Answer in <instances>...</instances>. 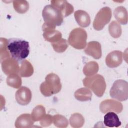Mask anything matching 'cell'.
I'll list each match as a JSON object with an SVG mask.
<instances>
[{"mask_svg": "<svg viewBox=\"0 0 128 128\" xmlns=\"http://www.w3.org/2000/svg\"><path fill=\"white\" fill-rule=\"evenodd\" d=\"M13 6L15 10L19 14H24L29 9V4L25 0H14Z\"/></svg>", "mask_w": 128, "mask_h": 128, "instance_id": "cb8c5ba5", "label": "cell"}, {"mask_svg": "<svg viewBox=\"0 0 128 128\" xmlns=\"http://www.w3.org/2000/svg\"><path fill=\"white\" fill-rule=\"evenodd\" d=\"M7 48L10 57L18 62L24 60L28 56L30 52L29 42L20 38L8 39Z\"/></svg>", "mask_w": 128, "mask_h": 128, "instance_id": "6da1fadb", "label": "cell"}, {"mask_svg": "<svg viewBox=\"0 0 128 128\" xmlns=\"http://www.w3.org/2000/svg\"><path fill=\"white\" fill-rule=\"evenodd\" d=\"M74 16L78 24L82 28H86L90 24V18L87 12L78 10L74 12Z\"/></svg>", "mask_w": 128, "mask_h": 128, "instance_id": "2e32d148", "label": "cell"}, {"mask_svg": "<svg viewBox=\"0 0 128 128\" xmlns=\"http://www.w3.org/2000/svg\"><path fill=\"white\" fill-rule=\"evenodd\" d=\"M75 98L78 101L87 102L90 100L92 96V92L88 88H80L76 90L74 94Z\"/></svg>", "mask_w": 128, "mask_h": 128, "instance_id": "ffe728a7", "label": "cell"}, {"mask_svg": "<svg viewBox=\"0 0 128 128\" xmlns=\"http://www.w3.org/2000/svg\"><path fill=\"white\" fill-rule=\"evenodd\" d=\"M16 100L17 102L22 106H26L32 100L31 90L27 87L22 86L16 92Z\"/></svg>", "mask_w": 128, "mask_h": 128, "instance_id": "30bf717a", "label": "cell"}, {"mask_svg": "<svg viewBox=\"0 0 128 128\" xmlns=\"http://www.w3.org/2000/svg\"><path fill=\"white\" fill-rule=\"evenodd\" d=\"M54 125L58 128H65L68 126V122L66 117L61 114H56L53 116Z\"/></svg>", "mask_w": 128, "mask_h": 128, "instance_id": "f1b7e54d", "label": "cell"}, {"mask_svg": "<svg viewBox=\"0 0 128 128\" xmlns=\"http://www.w3.org/2000/svg\"><path fill=\"white\" fill-rule=\"evenodd\" d=\"M110 96L112 98L120 102L125 101L128 98V83L122 80L114 82L110 90Z\"/></svg>", "mask_w": 128, "mask_h": 128, "instance_id": "8992f818", "label": "cell"}, {"mask_svg": "<svg viewBox=\"0 0 128 128\" xmlns=\"http://www.w3.org/2000/svg\"><path fill=\"white\" fill-rule=\"evenodd\" d=\"M62 86L60 78L54 73L48 74L45 81L40 86V90L42 94L45 96H50L58 93L62 90Z\"/></svg>", "mask_w": 128, "mask_h": 128, "instance_id": "3957f363", "label": "cell"}, {"mask_svg": "<svg viewBox=\"0 0 128 128\" xmlns=\"http://www.w3.org/2000/svg\"><path fill=\"white\" fill-rule=\"evenodd\" d=\"M42 30L44 32L43 36L46 40L52 43L55 42L60 40L62 38V33L55 28H48L44 26H42Z\"/></svg>", "mask_w": 128, "mask_h": 128, "instance_id": "5bb4252c", "label": "cell"}, {"mask_svg": "<svg viewBox=\"0 0 128 128\" xmlns=\"http://www.w3.org/2000/svg\"><path fill=\"white\" fill-rule=\"evenodd\" d=\"M42 14L44 21L43 25L48 28H56L64 22V17L62 12L52 4L47 5L44 8Z\"/></svg>", "mask_w": 128, "mask_h": 128, "instance_id": "7a4b0ae2", "label": "cell"}, {"mask_svg": "<svg viewBox=\"0 0 128 128\" xmlns=\"http://www.w3.org/2000/svg\"><path fill=\"white\" fill-rule=\"evenodd\" d=\"M1 63L2 70L6 74H19L20 64L16 60L10 57L3 60Z\"/></svg>", "mask_w": 128, "mask_h": 128, "instance_id": "9c48e42d", "label": "cell"}, {"mask_svg": "<svg viewBox=\"0 0 128 128\" xmlns=\"http://www.w3.org/2000/svg\"><path fill=\"white\" fill-rule=\"evenodd\" d=\"M0 62L3 60L10 58V56L8 50V40L5 38H1L0 39Z\"/></svg>", "mask_w": 128, "mask_h": 128, "instance_id": "83f0119b", "label": "cell"}, {"mask_svg": "<svg viewBox=\"0 0 128 128\" xmlns=\"http://www.w3.org/2000/svg\"><path fill=\"white\" fill-rule=\"evenodd\" d=\"M34 72V70L32 64L27 60L20 62V64L19 74L21 77L28 78L31 76Z\"/></svg>", "mask_w": 128, "mask_h": 128, "instance_id": "ac0fdd59", "label": "cell"}, {"mask_svg": "<svg viewBox=\"0 0 128 128\" xmlns=\"http://www.w3.org/2000/svg\"><path fill=\"white\" fill-rule=\"evenodd\" d=\"M53 122V116L48 114H46L40 120V124L43 127L50 126Z\"/></svg>", "mask_w": 128, "mask_h": 128, "instance_id": "f546056e", "label": "cell"}, {"mask_svg": "<svg viewBox=\"0 0 128 128\" xmlns=\"http://www.w3.org/2000/svg\"><path fill=\"white\" fill-rule=\"evenodd\" d=\"M100 109L103 114L108 112H115L116 114H120L123 110L122 104L114 100H106L100 104Z\"/></svg>", "mask_w": 128, "mask_h": 128, "instance_id": "ba28073f", "label": "cell"}, {"mask_svg": "<svg viewBox=\"0 0 128 128\" xmlns=\"http://www.w3.org/2000/svg\"><path fill=\"white\" fill-rule=\"evenodd\" d=\"M104 124L108 127L118 128L121 126L122 122L116 113L108 112L104 116Z\"/></svg>", "mask_w": 128, "mask_h": 128, "instance_id": "e0dca14e", "label": "cell"}, {"mask_svg": "<svg viewBox=\"0 0 128 128\" xmlns=\"http://www.w3.org/2000/svg\"><path fill=\"white\" fill-rule=\"evenodd\" d=\"M46 114V109L42 105L36 106L32 112V117L34 122L40 120Z\"/></svg>", "mask_w": 128, "mask_h": 128, "instance_id": "484cf974", "label": "cell"}, {"mask_svg": "<svg viewBox=\"0 0 128 128\" xmlns=\"http://www.w3.org/2000/svg\"><path fill=\"white\" fill-rule=\"evenodd\" d=\"M70 123L72 128H81L84 124V118L80 114L74 113L71 116L70 118Z\"/></svg>", "mask_w": 128, "mask_h": 128, "instance_id": "7402d4cb", "label": "cell"}, {"mask_svg": "<svg viewBox=\"0 0 128 128\" xmlns=\"http://www.w3.org/2000/svg\"><path fill=\"white\" fill-rule=\"evenodd\" d=\"M114 16L117 21L122 24H126L128 23V12L126 9L122 6H120L116 8L114 12Z\"/></svg>", "mask_w": 128, "mask_h": 128, "instance_id": "d6986e66", "label": "cell"}, {"mask_svg": "<svg viewBox=\"0 0 128 128\" xmlns=\"http://www.w3.org/2000/svg\"><path fill=\"white\" fill-rule=\"evenodd\" d=\"M51 4L60 10L64 18L70 15L74 12V6L66 0H52Z\"/></svg>", "mask_w": 128, "mask_h": 128, "instance_id": "4fadbf2b", "label": "cell"}, {"mask_svg": "<svg viewBox=\"0 0 128 128\" xmlns=\"http://www.w3.org/2000/svg\"><path fill=\"white\" fill-rule=\"evenodd\" d=\"M84 86L90 89L98 97H102L106 90V84L102 76L99 74L87 76L83 80Z\"/></svg>", "mask_w": 128, "mask_h": 128, "instance_id": "277c9868", "label": "cell"}, {"mask_svg": "<svg viewBox=\"0 0 128 128\" xmlns=\"http://www.w3.org/2000/svg\"><path fill=\"white\" fill-rule=\"evenodd\" d=\"M6 83L8 86L14 88H20L22 84V80L20 76L18 74H12L6 78Z\"/></svg>", "mask_w": 128, "mask_h": 128, "instance_id": "603a6c76", "label": "cell"}, {"mask_svg": "<svg viewBox=\"0 0 128 128\" xmlns=\"http://www.w3.org/2000/svg\"><path fill=\"white\" fill-rule=\"evenodd\" d=\"M122 62V53L120 50H114L109 53L106 58V66L114 68L120 66Z\"/></svg>", "mask_w": 128, "mask_h": 128, "instance_id": "8fae6325", "label": "cell"}, {"mask_svg": "<svg viewBox=\"0 0 128 128\" xmlns=\"http://www.w3.org/2000/svg\"><path fill=\"white\" fill-rule=\"evenodd\" d=\"M32 116L28 114H24L20 116L15 122V126L16 128H30L34 124Z\"/></svg>", "mask_w": 128, "mask_h": 128, "instance_id": "9a60e30c", "label": "cell"}, {"mask_svg": "<svg viewBox=\"0 0 128 128\" xmlns=\"http://www.w3.org/2000/svg\"><path fill=\"white\" fill-rule=\"evenodd\" d=\"M88 35L86 30L82 28H76L70 34L68 44L76 49L82 50L86 45Z\"/></svg>", "mask_w": 128, "mask_h": 128, "instance_id": "5b68a950", "label": "cell"}, {"mask_svg": "<svg viewBox=\"0 0 128 128\" xmlns=\"http://www.w3.org/2000/svg\"><path fill=\"white\" fill-rule=\"evenodd\" d=\"M108 31L110 36L114 38H120L122 33V27L120 24L116 21H112L110 24Z\"/></svg>", "mask_w": 128, "mask_h": 128, "instance_id": "d4e9b609", "label": "cell"}, {"mask_svg": "<svg viewBox=\"0 0 128 128\" xmlns=\"http://www.w3.org/2000/svg\"><path fill=\"white\" fill-rule=\"evenodd\" d=\"M112 16L111 9L108 6L101 8L97 13L93 22V27L96 30H102L110 20Z\"/></svg>", "mask_w": 128, "mask_h": 128, "instance_id": "52a82bcc", "label": "cell"}, {"mask_svg": "<svg viewBox=\"0 0 128 128\" xmlns=\"http://www.w3.org/2000/svg\"><path fill=\"white\" fill-rule=\"evenodd\" d=\"M99 70V66L96 62H90L86 64L83 68V72L87 76L96 74Z\"/></svg>", "mask_w": 128, "mask_h": 128, "instance_id": "44dd1931", "label": "cell"}, {"mask_svg": "<svg viewBox=\"0 0 128 128\" xmlns=\"http://www.w3.org/2000/svg\"><path fill=\"white\" fill-rule=\"evenodd\" d=\"M52 46L55 52L58 53H62L66 50L68 44L66 39L61 38L56 42L52 43Z\"/></svg>", "mask_w": 128, "mask_h": 128, "instance_id": "4316f807", "label": "cell"}, {"mask_svg": "<svg viewBox=\"0 0 128 128\" xmlns=\"http://www.w3.org/2000/svg\"><path fill=\"white\" fill-rule=\"evenodd\" d=\"M84 52L86 54L92 56L96 60L100 59L102 56L101 44L99 42L96 41L88 42Z\"/></svg>", "mask_w": 128, "mask_h": 128, "instance_id": "7c38bea8", "label": "cell"}]
</instances>
